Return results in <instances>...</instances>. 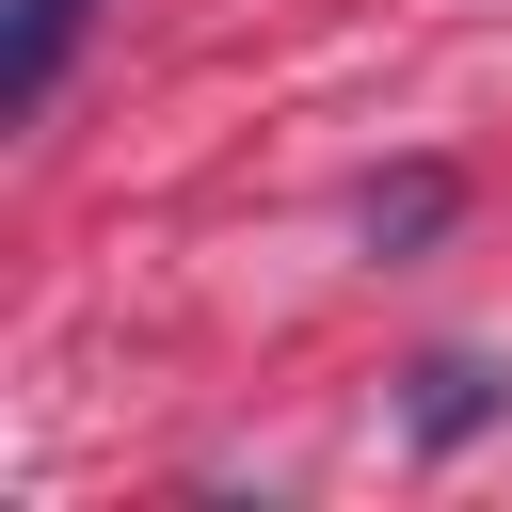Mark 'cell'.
Returning <instances> with one entry per match:
<instances>
[{"mask_svg": "<svg viewBox=\"0 0 512 512\" xmlns=\"http://www.w3.org/2000/svg\"><path fill=\"white\" fill-rule=\"evenodd\" d=\"M80 16H96V0H0V128H32V112L64 96V64H80Z\"/></svg>", "mask_w": 512, "mask_h": 512, "instance_id": "cell-1", "label": "cell"}, {"mask_svg": "<svg viewBox=\"0 0 512 512\" xmlns=\"http://www.w3.org/2000/svg\"><path fill=\"white\" fill-rule=\"evenodd\" d=\"M496 400H512V384H496L480 352H432V368H416V432H432V448H448V432H480Z\"/></svg>", "mask_w": 512, "mask_h": 512, "instance_id": "cell-2", "label": "cell"}, {"mask_svg": "<svg viewBox=\"0 0 512 512\" xmlns=\"http://www.w3.org/2000/svg\"><path fill=\"white\" fill-rule=\"evenodd\" d=\"M448 224V176H400V192H368V256H416Z\"/></svg>", "mask_w": 512, "mask_h": 512, "instance_id": "cell-3", "label": "cell"}]
</instances>
